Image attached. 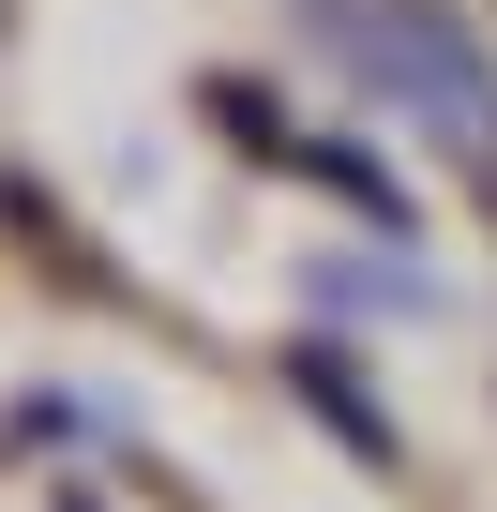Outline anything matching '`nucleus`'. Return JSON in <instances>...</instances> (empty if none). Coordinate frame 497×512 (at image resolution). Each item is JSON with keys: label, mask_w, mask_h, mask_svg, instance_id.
<instances>
[{"label": "nucleus", "mask_w": 497, "mask_h": 512, "mask_svg": "<svg viewBox=\"0 0 497 512\" xmlns=\"http://www.w3.org/2000/svg\"><path fill=\"white\" fill-rule=\"evenodd\" d=\"M317 16H332V46H347L362 91H392L422 136H452L467 166H497V76H482V46L437 16V0H317Z\"/></svg>", "instance_id": "obj_1"}, {"label": "nucleus", "mask_w": 497, "mask_h": 512, "mask_svg": "<svg viewBox=\"0 0 497 512\" xmlns=\"http://www.w3.org/2000/svg\"><path fill=\"white\" fill-rule=\"evenodd\" d=\"M287 377H302V407H332V422H347V452H362V467H392V422H377V392L347 377V347H302Z\"/></svg>", "instance_id": "obj_2"}]
</instances>
